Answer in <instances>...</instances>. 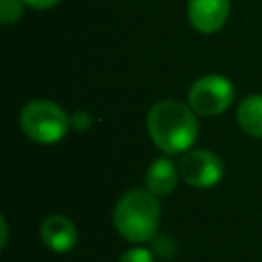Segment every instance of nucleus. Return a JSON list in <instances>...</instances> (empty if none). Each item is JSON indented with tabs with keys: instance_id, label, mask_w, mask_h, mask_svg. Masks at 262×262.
I'll return each instance as SVG.
<instances>
[{
	"instance_id": "f257e3e1",
	"label": "nucleus",
	"mask_w": 262,
	"mask_h": 262,
	"mask_svg": "<svg viewBox=\"0 0 262 262\" xmlns=\"http://www.w3.org/2000/svg\"><path fill=\"white\" fill-rule=\"evenodd\" d=\"M147 131L151 141L166 154L186 151L196 135L199 123L194 111L178 100L156 102L147 113Z\"/></svg>"
},
{
	"instance_id": "f03ea898",
	"label": "nucleus",
	"mask_w": 262,
	"mask_h": 262,
	"mask_svg": "<svg viewBox=\"0 0 262 262\" xmlns=\"http://www.w3.org/2000/svg\"><path fill=\"white\" fill-rule=\"evenodd\" d=\"M113 223L117 231L135 244L154 239L160 223V203L147 188L127 190L115 205Z\"/></svg>"
},
{
	"instance_id": "7ed1b4c3",
	"label": "nucleus",
	"mask_w": 262,
	"mask_h": 262,
	"mask_svg": "<svg viewBox=\"0 0 262 262\" xmlns=\"http://www.w3.org/2000/svg\"><path fill=\"white\" fill-rule=\"evenodd\" d=\"M70 127L66 111L51 100H31L20 113V129L37 143L59 141Z\"/></svg>"
},
{
	"instance_id": "20e7f679",
	"label": "nucleus",
	"mask_w": 262,
	"mask_h": 262,
	"mask_svg": "<svg viewBox=\"0 0 262 262\" xmlns=\"http://www.w3.org/2000/svg\"><path fill=\"white\" fill-rule=\"evenodd\" d=\"M233 100V86L227 78L211 74L199 78L188 92V104L194 113L213 117L221 115Z\"/></svg>"
},
{
	"instance_id": "39448f33",
	"label": "nucleus",
	"mask_w": 262,
	"mask_h": 262,
	"mask_svg": "<svg viewBox=\"0 0 262 262\" xmlns=\"http://www.w3.org/2000/svg\"><path fill=\"white\" fill-rule=\"evenodd\" d=\"M180 176L194 188H211L223 176L221 160L207 149H192L180 160Z\"/></svg>"
},
{
	"instance_id": "423d86ee",
	"label": "nucleus",
	"mask_w": 262,
	"mask_h": 262,
	"mask_svg": "<svg viewBox=\"0 0 262 262\" xmlns=\"http://www.w3.org/2000/svg\"><path fill=\"white\" fill-rule=\"evenodd\" d=\"M229 16V0H188V20L205 35L219 31Z\"/></svg>"
},
{
	"instance_id": "0eeeda50",
	"label": "nucleus",
	"mask_w": 262,
	"mask_h": 262,
	"mask_svg": "<svg viewBox=\"0 0 262 262\" xmlns=\"http://www.w3.org/2000/svg\"><path fill=\"white\" fill-rule=\"evenodd\" d=\"M41 239L49 250H53L57 254H66L76 246L78 229L68 217L51 215L41 225Z\"/></svg>"
},
{
	"instance_id": "6e6552de",
	"label": "nucleus",
	"mask_w": 262,
	"mask_h": 262,
	"mask_svg": "<svg viewBox=\"0 0 262 262\" xmlns=\"http://www.w3.org/2000/svg\"><path fill=\"white\" fill-rule=\"evenodd\" d=\"M176 182H178V170H176L174 162L168 158L154 160V164L145 172V186L156 196L170 194L176 188Z\"/></svg>"
},
{
	"instance_id": "1a4fd4ad",
	"label": "nucleus",
	"mask_w": 262,
	"mask_h": 262,
	"mask_svg": "<svg viewBox=\"0 0 262 262\" xmlns=\"http://www.w3.org/2000/svg\"><path fill=\"white\" fill-rule=\"evenodd\" d=\"M237 123L248 135L262 137V94H250L239 102Z\"/></svg>"
},
{
	"instance_id": "9d476101",
	"label": "nucleus",
	"mask_w": 262,
	"mask_h": 262,
	"mask_svg": "<svg viewBox=\"0 0 262 262\" xmlns=\"http://www.w3.org/2000/svg\"><path fill=\"white\" fill-rule=\"evenodd\" d=\"M25 0H0V18L4 25L16 23L23 16L25 10Z\"/></svg>"
},
{
	"instance_id": "9b49d317",
	"label": "nucleus",
	"mask_w": 262,
	"mask_h": 262,
	"mask_svg": "<svg viewBox=\"0 0 262 262\" xmlns=\"http://www.w3.org/2000/svg\"><path fill=\"white\" fill-rule=\"evenodd\" d=\"M119 262H156V260H154V254L149 250H145V248H131V250H127L121 256Z\"/></svg>"
},
{
	"instance_id": "f8f14e48",
	"label": "nucleus",
	"mask_w": 262,
	"mask_h": 262,
	"mask_svg": "<svg viewBox=\"0 0 262 262\" xmlns=\"http://www.w3.org/2000/svg\"><path fill=\"white\" fill-rule=\"evenodd\" d=\"M90 115L86 111H76L74 115H70V127H74L76 131H86L90 127Z\"/></svg>"
},
{
	"instance_id": "ddd939ff",
	"label": "nucleus",
	"mask_w": 262,
	"mask_h": 262,
	"mask_svg": "<svg viewBox=\"0 0 262 262\" xmlns=\"http://www.w3.org/2000/svg\"><path fill=\"white\" fill-rule=\"evenodd\" d=\"M59 0H25V4H29V6H33V8H39V10H43V8H51V6H55Z\"/></svg>"
},
{
	"instance_id": "4468645a",
	"label": "nucleus",
	"mask_w": 262,
	"mask_h": 262,
	"mask_svg": "<svg viewBox=\"0 0 262 262\" xmlns=\"http://www.w3.org/2000/svg\"><path fill=\"white\" fill-rule=\"evenodd\" d=\"M0 227H2V242H0V246L4 248L6 246V237H8V229H6V219L4 217L0 219Z\"/></svg>"
}]
</instances>
